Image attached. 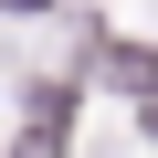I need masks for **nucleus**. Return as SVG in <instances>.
Masks as SVG:
<instances>
[{"label":"nucleus","instance_id":"nucleus-1","mask_svg":"<svg viewBox=\"0 0 158 158\" xmlns=\"http://www.w3.org/2000/svg\"><path fill=\"white\" fill-rule=\"evenodd\" d=\"M11 11H32V0H11Z\"/></svg>","mask_w":158,"mask_h":158}]
</instances>
